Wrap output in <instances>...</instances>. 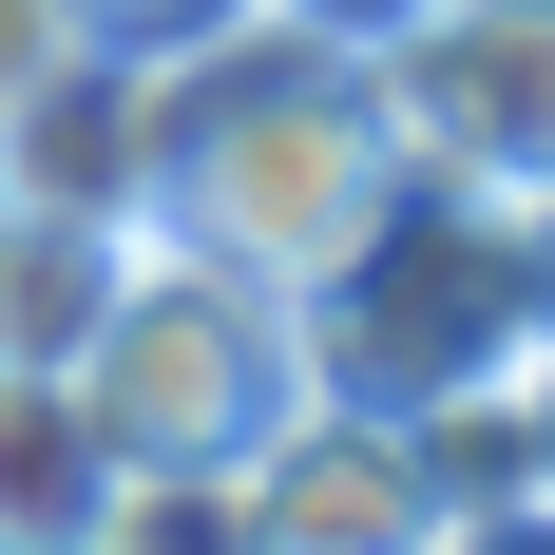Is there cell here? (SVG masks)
<instances>
[{
    "label": "cell",
    "mask_w": 555,
    "mask_h": 555,
    "mask_svg": "<svg viewBox=\"0 0 555 555\" xmlns=\"http://www.w3.org/2000/svg\"><path fill=\"white\" fill-rule=\"evenodd\" d=\"M0 192L154 230V57H96V39H77L39 96H0Z\"/></svg>",
    "instance_id": "6"
},
{
    "label": "cell",
    "mask_w": 555,
    "mask_h": 555,
    "mask_svg": "<svg viewBox=\"0 0 555 555\" xmlns=\"http://www.w3.org/2000/svg\"><path fill=\"white\" fill-rule=\"evenodd\" d=\"M230 537H269V555H422V537H441V479H422L402 422L307 402V422L230 479Z\"/></svg>",
    "instance_id": "5"
},
{
    "label": "cell",
    "mask_w": 555,
    "mask_h": 555,
    "mask_svg": "<svg viewBox=\"0 0 555 555\" xmlns=\"http://www.w3.org/2000/svg\"><path fill=\"white\" fill-rule=\"evenodd\" d=\"M57 57H77V0H0V96H39Z\"/></svg>",
    "instance_id": "11"
},
{
    "label": "cell",
    "mask_w": 555,
    "mask_h": 555,
    "mask_svg": "<svg viewBox=\"0 0 555 555\" xmlns=\"http://www.w3.org/2000/svg\"><path fill=\"white\" fill-rule=\"evenodd\" d=\"M402 154L460 172V192H555V0H422L384 57Z\"/></svg>",
    "instance_id": "4"
},
{
    "label": "cell",
    "mask_w": 555,
    "mask_h": 555,
    "mask_svg": "<svg viewBox=\"0 0 555 555\" xmlns=\"http://www.w3.org/2000/svg\"><path fill=\"white\" fill-rule=\"evenodd\" d=\"M307 307L269 269H230L192 230H134V269H115L96 345H77V422L115 441V537H230V479L307 422Z\"/></svg>",
    "instance_id": "1"
},
{
    "label": "cell",
    "mask_w": 555,
    "mask_h": 555,
    "mask_svg": "<svg viewBox=\"0 0 555 555\" xmlns=\"http://www.w3.org/2000/svg\"><path fill=\"white\" fill-rule=\"evenodd\" d=\"M249 0H77V39L96 57H192V39H230Z\"/></svg>",
    "instance_id": "9"
},
{
    "label": "cell",
    "mask_w": 555,
    "mask_h": 555,
    "mask_svg": "<svg viewBox=\"0 0 555 555\" xmlns=\"http://www.w3.org/2000/svg\"><path fill=\"white\" fill-rule=\"evenodd\" d=\"M249 20H287V39H326V57H384L422 0H249Z\"/></svg>",
    "instance_id": "10"
},
{
    "label": "cell",
    "mask_w": 555,
    "mask_h": 555,
    "mask_svg": "<svg viewBox=\"0 0 555 555\" xmlns=\"http://www.w3.org/2000/svg\"><path fill=\"white\" fill-rule=\"evenodd\" d=\"M517 460H537V517H555V326L517 345Z\"/></svg>",
    "instance_id": "12"
},
{
    "label": "cell",
    "mask_w": 555,
    "mask_h": 555,
    "mask_svg": "<svg viewBox=\"0 0 555 555\" xmlns=\"http://www.w3.org/2000/svg\"><path fill=\"white\" fill-rule=\"evenodd\" d=\"M307 307V384L364 402V422H422V402H479L517 384V345H537V287H517V211L499 192H460V172L402 154V192L364 211L326 287H287Z\"/></svg>",
    "instance_id": "3"
},
{
    "label": "cell",
    "mask_w": 555,
    "mask_h": 555,
    "mask_svg": "<svg viewBox=\"0 0 555 555\" xmlns=\"http://www.w3.org/2000/svg\"><path fill=\"white\" fill-rule=\"evenodd\" d=\"M134 269V230L115 211H39V192H0V364H77Z\"/></svg>",
    "instance_id": "8"
},
{
    "label": "cell",
    "mask_w": 555,
    "mask_h": 555,
    "mask_svg": "<svg viewBox=\"0 0 555 555\" xmlns=\"http://www.w3.org/2000/svg\"><path fill=\"white\" fill-rule=\"evenodd\" d=\"M115 537V441L77 422V364H0V555Z\"/></svg>",
    "instance_id": "7"
},
{
    "label": "cell",
    "mask_w": 555,
    "mask_h": 555,
    "mask_svg": "<svg viewBox=\"0 0 555 555\" xmlns=\"http://www.w3.org/2000/svg\"><path fill=\"white\" fill-rule=\"evenodd\" d=\"M384 192H402V115L364 57L287 39V20H230V39L154 57V230H192L269 287H326Z\"/></svg>",
    "instance_id": "2"
},
{
    "label": "cell",
    "mask_w": 555,
    "mask_h": 555,
    "mask_svg": "<svg viewBox=\"0 0 555 555\" xmlns=\"http://www.w3.org/2000/svg\"><path fill=\"white\" fill-rule=\"evenodd\" d=\"M517 211V287H537V326H555V192H499Z\"/></svg>",
    "instance_id": "13"
}]
</instances>
